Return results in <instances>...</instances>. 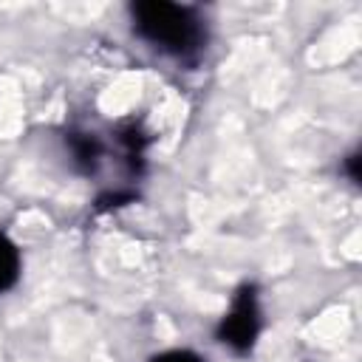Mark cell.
<instances>
[{
    "label": "cell",
    "instance_id": "obj_2",
    "mask_svg": "<svg viewBox=\"0 0 362 362\" xmlns=\"http://www.w3.org/2000/svg\"><path fill=\"white\" fill-rule=\"evenodd\" d=\"M263 334V305L255 283H243L235 288L229 308L215 325V339L229 348L235 356H246L255 351Z\"/></svg>",
    "mask_w": 362,
    "mask_h": 362
},
{
    "label": "cell",
    "instance_id": "obj_4",
    "mask_svg": "<svg viewBox=\"0 0 362 362\" xmlns=\"http://www.w3.org/2000/svg\"><path fill=\"white\" fill-rule=\"evenodd\" d=\"M23 277V252L20 246L0 232V294H8Z\"/></svg>",
    "mask_w": 362,
    "mask_h": 362
},
{
    "label": "cell",
    "instance_id": "obj_3",
    "mask_svg": "<svg viewBox=\"0 0 362 362\" xmlns=\"http://www.w3.org/2000/svg\"><path fill=\"white\" fill-rule=\"evenodd\" d=\"M65 147L68 156L74 161V170L82 175H93L105 158V144L99 136L88 133V130H68L65 133Z\"/></svg>",
    "mask_w": 362,
    "mask_h": 362
},
{
    "label": "cell",
    "instance_id": "obj_1",
    "mask_svg": "<svg viewBox=\"0 0 362 362\" xmlns=\"http://www.w3.org/2000/svg\"><path fill=\"white\" fill-rule=\"evenodd\" d=\"M130 31L158 57L192 65L209 45V23L192 3L139 0L127 6Z\"/></svg>",
    "mask_w": 362,
    "mask_h": 362
},
{
    "label": "cell",
    "instance_id": "obj_5",
    "mask_svg": "<svg viewBox=\"0 0 362 362\" xmlns=\"http://www.w3.org/2000/svg\"><path fill=\"white\" fill-rule=\"evenodd\" d=\"M147 362H206V359L192 348H170V351L153 354Z\"/></svg>",
    "mask_w": 362,
    "mask_h": 362
},
{
    "label": "cell",
    "instance_id": "obj_6",
    "mask_svg": "<svg viewBox=\"0 0 362 362\" xmlns=\"http://www.w3.org/2000/svg\"><path fill=\"white\" fill-rule=\"evenodd\" d=\"M356 164H359V156L356 153H351V156H345V161H342V173L356 184L359 181V173H356Z\"/></svg>",
    "mask_w": 362,
    "mask_h": 362
}]
</instances>
